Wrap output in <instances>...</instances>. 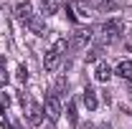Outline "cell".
<instances>
[{
  "mask_svg": "<svg viewBox=\"0 0 132 129\" xmlns=\"http://www.w3.org/2000/svg\"><path fill=\"white\" fill-rule=\"evenodd\" d=\"M94 76H97V81H109V79H112V68H109V63L99 61V63H97V71H94Z\"/></svg>",
  "mask_w": 132,
  "mask_h": 129,
  "instance_id": "obj_9",
  "label": "cell"
},
{
  "mask_svg": "<svg viewBox=\"0 0 132 129\" xmlns=\"http://www.w3.org/2000/svg\"><path fill=\"white\" fill-rule=\"evenodd\" d=\"M122 31H125L122 18H112V20H107V23L102 25V38H104L107 43H112V41H117V38L122 35Z\"/></svg>",
  "mask_w": 132,
  "mask_h": 129,
  "instance_id": "obj_2",
  "label": "cell"
},
{
  "mask_svg": "<svg viewBox=\"0 0 132 129\" xmlns=\"http://www.w3.org/2000/svg\"><path fill=\"white\" fill-rule=\"evenodd\" d=\"M84 104H86V109H89V112H94V109H97V91H94L92 86H84Z\"/></svg>",
  "mask_w": 132,
  "mask_h": 129,
  "instance_id": "obj_8",
  "label": "cell"
},
{
  "mask_svg": "<svg viewBox=\"0 0 132 129\" xmlns=\"http://www.w3.org/2000/svg\"><path fill=\"white\" fill-rule=\"evenodd\" d=\"M99 53H102V48H97V46H94V48H89V51H86V63L97 61V58H99Z\"/></svg>",
  "mask_w": 132,
  "mask_h": 129,
  "instance_id": "obj_15",
  "label": "cell"
},
{
  "mask_svg": "<svg viewBox=\"0 0 132 129\" xmlns=\"http://www.w3.org/2000/svg\"><path fill=\"white\" fill-rule=\"evenodd\" d=\"M43 114L48 116V122H59V119H61V101H59V96H56V94H51V96L46 99Z\"/></svg>",
  "mask_w": 132,
  "mask_h": 129,
  "instance_id": "obj_4",
  "label": "cell"
},
{
  "mask_svg": "<svg viewBox=\"0 0 132 129\" xmlns=\"http://www.w3.org/2000/svg\"><path fill=\"white\" fill-rule=\"evenodd\" d=\"M74 8H76V13H79L81 18H89V15H92V10H89L86 3H74Z\"/></svg>",
  "mask_w": 132,
  "mask_h": 129,
  "instance_id": "obj_11",
  "label": "cell"
},
{
  "mask_svg": "<svg viewBox=\"0 0 132 129\" xmlns=\"http://www.w3.org/2000/svg\"><path fill=\"white\" fill-rule=\"evenodd\" d=\"M18 79H20V81H26V79H28V71H26L23 66H18Z\"/></svg>",
  "mask_w": 132,
  "mask_h": 129,
  "instance_id": "obj_17",
  "label": "cell"
},
{
  "mask_svg": "<svg viewBox=\"0 0 132 129\" xmlns=\"http://www.w3.org/2000/svg\"><path fill=\"white\" fill-rule=\"evenodd\" d=\"M28 28H31L36 35H46V33H48V31H46V23H43V18H41V15H33L31 20H28Z\"/></svg>",
  "mask_w": 132,
  "mask_h": 129,
  "instance_id": "obj_7",
  "label": "cell"
},
{
  "mask_svg": "<svg viewBox=\"0 0 132 129\" xmlns=\"http://www.w3.org/2000/svg\"><path fill=\"white\" fill-rule=\"evenodd\" d=\"M5 86H8V73L0 68V89H5Z\"/></svg>",
  "mask_w": 132,
  "mask_h": 129,
  "instance_id": "obj_16",
  "label": "cell"
},
{
  "mask_svg": "<svg viewBox=\"0 0 132 129\" xmlns=\"http://www.w3.org/2000/svg\"><path fill=\"white\" fill-rule=\"evenodd\" d=\"M26 116H28V122H31L33 127H38V124L43 122V106L36 104V101H28V106H26Z\"/></svg>",
  "mask_w": 132,
  "mask_h": 129,
  "instance_id": "obj_5",
  "label": "cell"
},
{
  "mask_svg": "<svg viewBox=\"0 0 132 129\" xmlns=\"http://www.w3.org/2000/svg\"><path fill=\"white\" fill-rule=\"evenodd\" d=\"M94 3H97L99 10H117V5L112 3V0H94Z\"/></svg>",
  "mask_w": 132,
  "mask_h": 129,
  "instance_id": "obj_12",
  "label": "cell"
},
{
  "mask_svg": "<svg viewBox=\"0 0 132 129\" xmlns=\"http://www.w3.org/2000/svg\"><path fill=\"white\" fill-rule=\"evenodd\" d=\"M41 8H43V13H46V15H53V13H56L53 0H41Z\"/></svg>",
  "mask_w": 132,
  "mask_h": 129,
  "instance_id": "obj_13",
  "label": "cell"
},
{
  "mask_svg": "<svg viewBox=\"0 0 132 129\" xmlns=\"http://www.w3.org/2000/svg\"><path fill=\"white\" fill-rule=\"evenodd\" d=\"M15 18L20 20V23L28 25V20L33 18V5H31V3H18V5H15Z\"/></svg>",
  "mask_w": 132,
  "mask_h": 129,
  "instance_id": "obj_6",
  "label": "cell"
},
{
  "mask_svg": "<svg viewBox=\"0 0 132 129\" xmlns=\"http://www.w3.org/2000/svg\"><path fill=\"white\" fill-rule=\"evenodd\" d=\"M117 73H119L122 79L130 81L132 79V61H119V63H117Z\"/></svg>",
  "mask_w": 132,
  "mask_h": 129,
  "instance_id": "obj_10",
  "label": "cell"
},
{
  "mask_svg": "<svg viewBox=\"0 0 132 129\" xmlns=\"http://www.w3.org/2000/svg\"><path fill=\"white\" fill-rule=\"evenodd\" d=\"M69 48V43H66L64 38H59L56 43H53V48L43 56V68L46 71H56V66H59V61H61V53Z\"/></svg>",
  "mask_w": 132,
  "mask_h": 129,
  "instance_id": "obj_1",
  "label": "cell"
},
{
  "mask_svg": "<svg viewBox=\"0 0 132 129\" xmlns=\"http://www.w3.org/2000/svg\"><path fill=\"white\" fill-rule=\"evenodd\" d=\"M66 114H69V122H71V124H76V104H74V101H69Z\"/></svg>",
  "mask_w": 132,
  "mask_h": 129,
  "instance_id": "obj_14",
  "label": "cell"
},
{
  "mask_svg": "<svg viewBox=\"0 0 132 129\" xmlns=\"http://www.w3.org/2000/svg\"><path fill=\"white\" fill-rule=\"evenodd\" d=\"M127 86H130V94H132V79H130V81H127Z\"/></svg>",
  "mask_w": 132,
  "mask_h": 129,
  "instance_id": "obj_21",
  "label": "cell"
},
{
  "mask_svg": "<svg viewBox=\"0 0 132 129\" xmlns=\"http://www.w3.org/2000/svg\"><path fill=\"white\" fill-rule=\"evenodd\" d=\"M92 38H94V31H92V28H79V31L74 33V38L69 41V48L71 51H81V48H86V46L92 43Z\"/></svg>",
  "mask_w": 132,
  "mask_h": 129,
  "instance_id": "obj_3",
  "label": "cell"
},
{
  "mask_svg": "<svg viewBox=\"0 0 132 129\" xmlns=\"http://www.w3.org/2000/svg\"><path fill=\"white\" fill-rule=\"evenodd\" d=\"M79 129H97V127H94V124H89V122H86V124H81V127H79Z\"/></svg>",
  "mask_w": 132,
  "mask_h": 129,
  "instance_id": "obj_18",
  "label": "cell"
},
{
  "mask_svg": "<svg viewBox=\"0 0 132 129\" xmlns=\"http://www.w3.org/2000/svg\"><path fill=\"white\" fill-rule=\"evenodd\" d=\"M3 66H5V56H0V68H3Z\"/></svg>",
  "mask_w": 132,
  "mask_h": 129,
  "instance_id": "obj_19",
  "label": "cell"
},
{
  "mask_svg": "<svg viewBox=\"0 0 132 129\" xmlns=\"http://www.w3.org/2000/svg\"><path fill=\"white\" fill-rule=\"evenodd\" d=\"M99 129H112V127H109V124H102V127H99Z\"/></svg>",
  "mask_w": 132,
  "mask_h": 129,
  "instance_id": "obj_20",
  "label": "cell"
}]
</instances>
